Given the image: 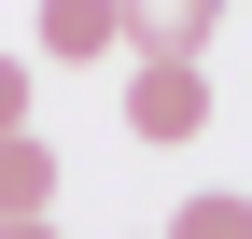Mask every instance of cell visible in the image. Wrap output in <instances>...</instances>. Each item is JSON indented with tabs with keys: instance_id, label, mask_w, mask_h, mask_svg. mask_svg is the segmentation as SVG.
Returning a JSON list of instances; mask_svg holds the SVG:
<instances>
[{
	"instance_id": "6da1fadb",
	"label": "cell",
	"mask_w": 252,
	"mask_h": 239,
	"mask_svg": "<svg viewBox=\"0 0 252 239\" xmlns=\"http://www.w3.org/2000/svg\"><path fill=\"white\" fill-rule=\"evenodd\" d=\"M112 113H126L140 155H154V141H196L210 127V71H196V56H140V71L112 84Z\"/></svg>"
},
{
	"instance_id": "7a4b0ae2",
	"label": "cell",
	"mask_w": 252,
	"mask_h": 239,
	"mask_svg": "<svg viewBox=\"0 0 252 239\" xmlns=\"http://www.w3.org/2000/svg\"><path fill=\"white\" fill-rule=\"evenodd\" d=\"M112 28H126V56H196L224 28V0H112Z\"/></svg>"
},
{
	"instance_id": "3957f363",
	"label": "cell",
	"mask_w": 252,
	"mask_h": 239,
	"mask_svg": "<svg viewBox=\"0 0 252 239\" xmlns=\"http://www.w3.org/2000/svg\"><path fill=\"white\" fill-rule=\"evenodd\" d=\"M56 183H70V169H56V141H42V127L0 141V225H56Z\"/></svg>"
},
{
	"instance_id": "277c9868",
	"label": "cell",
	"mask_w": 252,
	"mask_h": 239,
	"mask_svg": "<svg viewBox=\"0 0 252 239\" xmlns=\"http://www.w3.org/2000/svg\"><path fill=\"white\" fill-rule=\"evenodd\" d=\"M112 0H42V56H112Z\"/></svg>"
},
{
	"instance_id": "5b68a950",
	"label": "cell",
	"mask_w": 252,
	"mask_h": 239,
	"mask_svg": "<svg viewBox=\"0 0 252 239\" xmlns=\"http://www.w3.org/2000/svg\"><path fill=\"white\" fill-rule=\"evenodd\" d=\"M168 239H252V197H224V183H210V197H182Z\"/></svg>"
},
{
	"instance_id": "8992f818",
	"label": "cell",
	"mask_w": 252,
	"mask_h": 239,
	"mask_svg": "<svg viewBox=\"0 0 252 239\" xmlns=\"http://www.w3.org/2000/svg\"><path fill=\"white\" fill-rule=\"evenodd\" d=\"M28 127V56H0V141Z\"/></svg>"
},
{
	"instance_id": "52a82bcc",
	"label": "cell",
	"mask_w": 252,
	"mask_h": 239,
	"mask_svg": "<svg viewBox=\"0 0 252 239\" xmlns=\"http://www.w3.org/2000/svg\"><path fill=\"white\" fill-rule=\"evenodd\" d=\"M0 239H56V225H0Z\"/></svg>"
}]
</instances>
